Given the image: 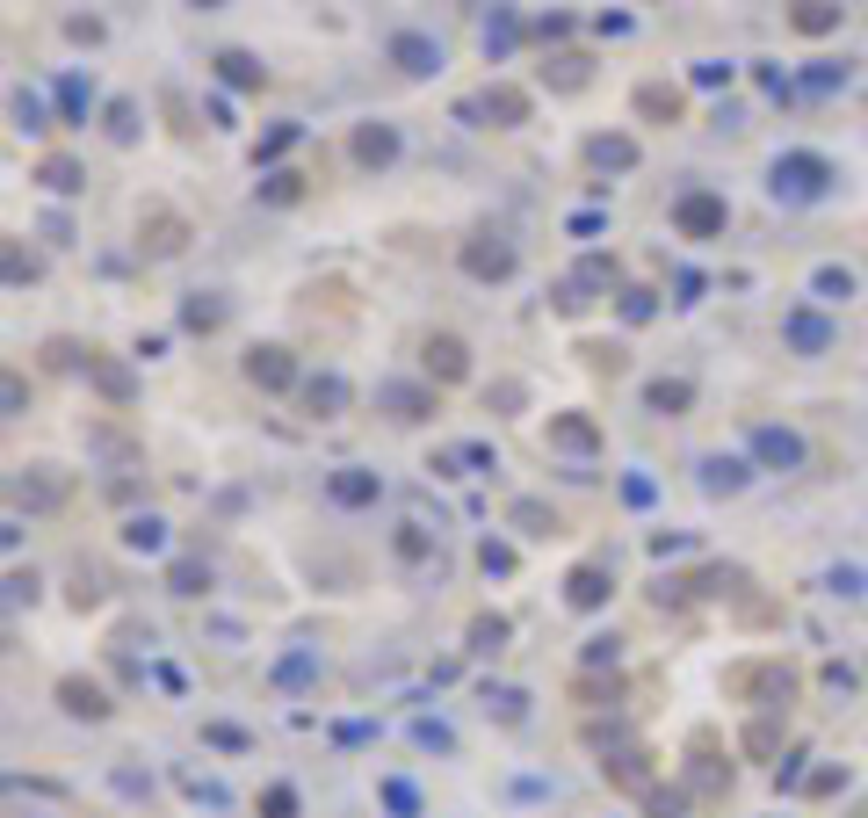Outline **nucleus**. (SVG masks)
Masks as SVG:
<instances>
[{
    "label": "nucleus",
    "instance_id": "nucleus-12",
    "mask_svg": "<svg viewBox=\"0 0 868 818\" xmlns=\"http://www.w3.org/2000/svg\"><path fill=\"white\" fill-rule=\"evenodd\" d=\"M355 153H362V160H369V167H384V160H391V153H398V138H391V131H384V124H377V131H362V138H355Z\"/></svg>",
    "mask_w": 868,
    "mask_h": 818
},
{
    "label": "nucleus",
    "instance_id": "nucleus-10",
    "mask_svg": "<svg viewBox=\"0 0 868 818\" xmlns=\"http://www.w3.org/2000/svg\"><path fill=\"white\" fill-rule=\"evenodd\" d=\"M246 370H254V384H283L290 362H283V348H254V362H246Z\"/></svg>",
    "mask_w": 868,
    "mask_h": 818
},
{
    "label": "nucleus",
    "instance_id": "nucleus-6",
    "mask_svg": "<svg viewBox=\"0 0 868 818\" xmlns=\"http://www.w3.org/2000/svg\"><path fill=\"white\" fill-rule=\"evenodd\" d=\"M753 449H760L767 464H782V471L803 457V449H796V435H782V428H760V435H753Z\"/></svg>",
    "mask_w": 868,
    "mask_h": 818
},
{
    "label": "nucleus",
    "instance_id": "nucleus-20",
    "mask_svg": "<svg viewBox=\"0 0 868 818\" xmlns=\"http://www.w3.org/2000/svg\"><path fill=\"white\" fill-rule=\"evenodd\" d=\"M818 290H825V297H847V290H854V276H847V268H825V276H818Z\"/></svg>",
    "mask_w": 868,
    "mask_h": 818
},
{
    "label": "nucleus",
    "instance_id": "nucleus-16",
    "mask_svg": "<svg viewBox=\"0 0 868 818\" xmlns=\"http://www.w3.org/2000/svg\"><path fill=\"white\" fill-rule=\"evenodd\" d=\"M637 109H644V116H680V95H673V87H644Z\"/></svg>",
    "mask_w": 868,
    "mask_h": 818
},
{
    "label": "nucleus",
    "instance_id": "nucleus-7",
    "mask_svg": "<svg viewBox=\"0 0 868 818\" xmlns=\"http://www.w3.org/2000/svg\"><path fill=\"white\" fill-rule=\"evenodd\" d=\"M514 37H521V22H514L507 8H492V22H485V51H492V58H507Z\"/></svg>",
    "mask_w": 868,
    "mask_h": 818
},
{
    "label": "nucleus",
    "instance_id": "nucleus-2",
    "mask_svg": "<svg viewBox=\"0 0 868 818\" xmlns=\"http://www.w3.org/2000/svg\"><path fill=\"white\" fill-rule=\"evenodd\" d=\"M673 218H680V232H688V239H709V232H724V203H717V196H680Z\"/></svg>",
    "mask_w": 868,
    "mask_h": 818
},
{
    "label": "nucleus",
    "instance_id": "nucleus-9",
    "mask_svg": "<svg viewBox=\"0 0 868 818\" xmlns=\"http://www.w3.org/2000/svg\"><path fill=\"white\" fill-rule=\"evenodd\" d=\"M333 500H348V507L377 500V478H369V471H340V478H333Z\"/></svg>",
    "mask_w": 868,
    "mask_h": 818
},
{
    "label": "nucleus",
    "instance_id": "nucleus-17",
    "mask_svg": "<svg viewBox=\"0 0 868 818\" xmlns=\"http://www.w3.org/2000/svg\"><path fill=\"white\" fill-rule=\"evenodd\" d=\"M521 109H529V102H521L514 87H500V95H492V116H500V124H521Z\"/></svg>",
    "mask_w": 868,
    "mask_h": 818
},
{
    "label": "nucleus",
    "instance_id": "nucleus-4",
    "mask_svg": "<svg viewBox=\"0 0 868 818\" xmlns=\"http://www.w3.org/2000/svg\"><path fill=\"white\" fill-rule=\"evenodd\" d=\"M789 22L803 37H825V29H840V0H789Z\"/></svg>",
    "mask_w": 868,
    "mask_h": 818
},
{
    "label": "nucleus",
    "instance_id": "nucleus-11",
    "mask_svg": "<svg viewBox=\"0 0 868 818\" xmlns=\"http://www.w3.org/2000/svg\"><path fill=\"white\" fill-rule=\"evenodd\" d=\"M217 73H225L232 87H261V66H254L246 51H225V58H217Z\"/></svg>",
    "mask_w": 868,
    "mask_h": 818
},
{
    "label": "nucleus",
    "instance_id": "nucleus-13",
    "mask_svg": "<svg viewBox=\"0 0 868 818\" xmlns=\"http://www.w3.org/2000/svg\"><path fill=\"white\" fill-rule=\"evenodd\" d=\"M630 160H637L630 138H594V167H630Z\"/></svg>",
    "mask_w": 868,
    "mask_h": 818
},
{
    "label": "nucleus",
    "instance_id": "nucleus-18",
    "mask_svg": "<svg viewBox=\"0 0 868 818\" xmlns=\"http://www.w3.org/2000/svg\"><path fill=\"white\" fill-rule=\"evenodd\" d=\"M557 442H572V449H586V442H594V428H586V420H557Z\"/></svg>",
    "mask_w": 868,
    "mask_h": 818
},
{
    "label": "nucleus",
    "instance_id": "nucleus-5",
    "mask_svg": "<svg viewBox=\"0 0 868 818\" xmlns=\"http://www.w3.org/2000/svg\"><path fill=\"white\" fill-rule=\"evenodd\" d=\"M789 341H796L803 355H818V348L832 341V333H825V319H818V312H789Z\"/></svg>",
    "mask_w": 868,
    "mask_h": 818
},
{
    "label": "nucleus",
    "instance_id": "nucleus-15",
    "mask_svg": "<svg viewBox=\"0 0 868 818\" xmlns=\"http://www.w3.org/2000/svg\"><path fill=\"white\" fill-rule=\"evenodd\" d=\"M601 594H608L601 572H572V601H579V609H601Z\"/></svg>",
    "mask_w": 868,
    "mask_h": 818
},
{
    "label": "nucleus",
    "instance_id": "nucleus-19",
    "mask_svg": "<svg viewBox=\"0 0 868 818\" xmlns=\"http://www.w3.org/2000/svg\"><path fill=\"white\" fill-rule=\"evenodd\" d=\"M15 116H22L29 131H44V102H37V95H15Z\"/></svg>",
    "mask_w": 868,
    "mask_h": 818
},
{
    "label": "nucleus",
    "instance_id": "nucleus-3",
    "mask_svg": "<svg viewBox=\"0 0 868 818\" xmlns=\"http://www.w3.org/2000/svg\"><path fill=\"white\" fill-rule=\"evenodd\" d=\"M391 66H398V73H434V66H442V44L406 29V37H391Z\"/></svg>",
    "mask_w": 868,
    "mask_h": 818
},
{
    "label": "nucleus",
    "instance_id": "nucleus-21",
    "mask_svg": "<svg viewBox=\"0 0 868 818\" xmlns=\"http://www.w3.org/2000/svg\"><path fill=\"white\" fill-rule=\"evenodd\" d=\"M586 80V58H557V87H579Z\"/></svg>",
    "mask_w": 868,
    "mask_h": 818
},
{
    "label": "nucleus",
    "instance_id": "nucleus-22",
    "mask_svg": "<svg viewBox=\"0 0 868 818\" xmlns=\"http://www.w3.org/2000/svg\"><path fill=\"white\" fill-rule=\"evenodd\" d=\"M44 181H51V189H80V174H73L66 160H51V167H44Z\"/></svg>",
    "mask_w": 868,
    "mask_h": 818
},
{
    "label": "nucleus",
    "instance_id": "nucleus-23",
    "mask_svg": "<svg viewBox=\"0 0 868 818\" xmlns=\"http://www.w3.org/2000/svg\"><path fill=\"white\" fill-rule=\"evenodd\" d=\"M340 399H348V391H340L333 377H319V384H312V406H340Z\"/></svg>",
    "mask_w": 868,
    "mask_h": 818
},
{
    "label": "nucleus",
    "instance_id": "nucleus-8",
    "mask_svg": "<svg viewBox=\"0 0 868 818\" xmlns=\"http://www.w3.org/2000/svg\"><path fill=\"white\" fill-rule=\"evenodd\" d=\"M427 370L434 377H463V341H449V333H442V341H427Z\"/></svg>",
    "mask_w": 868,
    "mask_h": 818
},
{
    "label": "nucleus",
    "instance_id": "nucleus-14",
    "mask_svg": "<svg viewBox=\"0 0 868 818\" xmlns=\"http://www.w3.org/2000/svg\"><path fill=\"white\" fill-rule=\"evenodd\" d=\"M463 261H471L478 276H507V268H514V254H507V247H471Z\"/></svg>",
    "mask_w": 868,
    "mask_h": 818
},
{
    "label": "nucleus",
    "instance_id": "nucleus-1",
    "mask_svg": "<svg viewBox=\"0 0 868 818\" xmlns=\"http://www.w3.org/2000/svg\"><path fill=\"white\" fill-rule=\"evenodd\" d=\"M825 181H832V167H825L818 153H789V160H774V196H789V203L825 196Z\"/></svg>",
    "mask_w": 868,
    "mask_h": 818
}]
</instances>
